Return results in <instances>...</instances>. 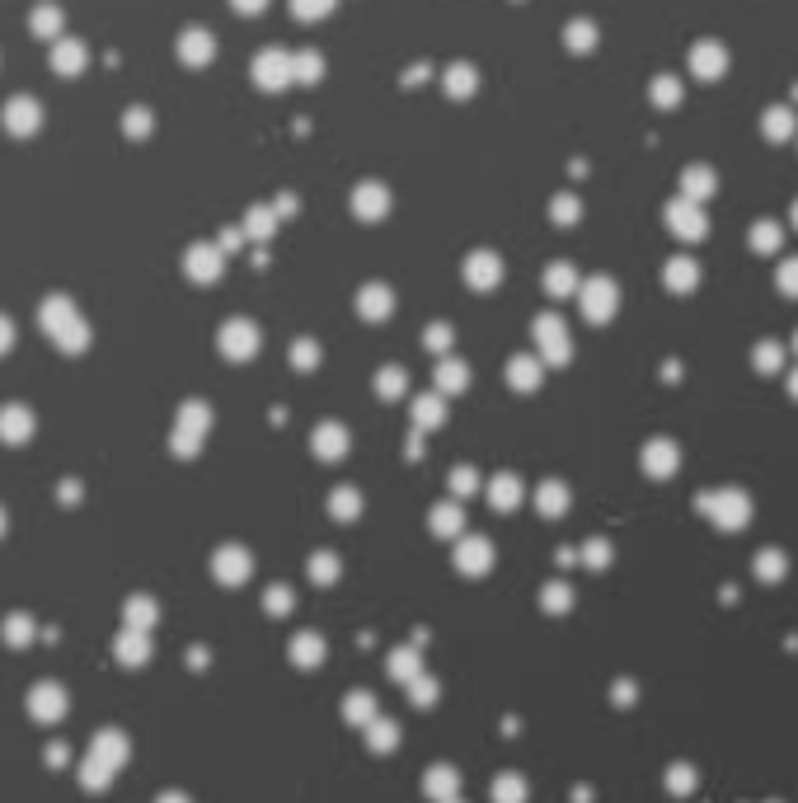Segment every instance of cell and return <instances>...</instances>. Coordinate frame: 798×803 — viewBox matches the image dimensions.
Instances as JSON below:
<instances>
[{
	"mask_svg": "<svg viewBox=\"0 0 798 803\" xmlns=\"http://www.w3.org/2000/svg\"><path fill=\"white\" fill-rule=\"evenodd\" d=\"M66 710H71V695H66L62 681H38L29 691V714L38 724H62Z\"/></svg>",
	"mask_w": 798,
	"mask_h": 803,
	"instance_id": "1",
	"label": "cell"
},
{
	"mask_svg": "<svg viewBox=\"0 0 798 803\" xmlns=\"http://www.w3.org/2000/svg\"><path fill=\"white\" fill-rule=\"evenodd\" d=\"M38 320H43V329L52 334V339H62L66 329L80 320V315H76V301H71V296H47L43 310H38Z\"/></svg>",
	"mask_w": 798,
	"mask_h": 803,
	"instance_id": "2",
	"label": "cell"
},
{
	"mask_svg": "<svg viewBox=\"0 0 798 803\" xmlns=\"http://www.w3.org/2000/svg\"><path fill=\"white\" fill-rule=\"evenodd\" d=\"M29 437H33V409H24V404H5V409H0V442L24 447Z\"/></svg>",
	"mask_w": 798,
	"mask_h": 803,
	"instance_id": "3",
	"label": "cell"
},
{
	"mask_svg": "<svg viewBox=\"0 0 798 803\" xmlns=\"http://www.w3.org/2000/svg\"><path fill=\"white\" fill-rule=\"evenodd\" d=\"M5 127H10L15 137H33V132L43 127V109H38L33 99H10V104H5Z\"/></svg>",
	"mask_w": 798,
	"mask_h": 803,
	"instance_id": "4",
	"label": "cell"
},
{
	"mask_svg": "<svg viewBox=\"0 0 798 803\" xmlns=\"http://www.w3.org/2000/svg\"><path fill=\"white\" fill-rule=\"evenodd\" d=\"M85 62H90V52H85V43H76V38H57L52 43V66L62 71V76H80L85 71Z\"/></svg>",
	"mask_w": 798,
	"mask_h": 803,
	"instance_id": "5",
	"label": "cell"
},
{
	"mask_svg": "<svg viewBox=\"0 0 798 803\" xmlns=\"http://www.w3.org/2000/svg\"><path fill=\"white\" fill-rule=\"evenodd\" d=\"M123 757H127V742H123V733H99V738H94V747H90V761H99L104 771H118V766H123Z\"/></svg>",
	"mask_w": 798,
	"mask_h": 803,
	"instance_id": "6",
	"label": "cell"
},
{
	"mask_svg": "<svg viewBox=\"0 0 798 803\" xmlns=\"http://www.w3.org/2000/svg\"><path fill=\"white\" fill-rule=\"evenodd\" d=\"M29 24L38 38H62V10H57V5H38L29 15Z\"/></svg>",
	"mask_w": 798,
	"mask_h": 803,
	"instance_id": "7",
	"label": "cell"
},
{
	"mask_svg": "<svg viewBox=\"0 0 798 803\" xmlns=\"http://www.w3.org/2000/svg\"><path fill=\"white\" fill-rule=\"evenodd\" d=\"M33 639V616H24V611H15V616H5V644H29Z\"/></svg>",
	"mask_w": 798,
	"mask_h": 803,
	"instance_id": "8",
	"label": "cell"
},
{
	"mask_svg": "<svg viewBox=\"0 0 798 803\" xmlns=\"http://www.w3.org/2000/svg\"><path fill=\"white\" fill-rule=\"evenodd\" d=\"M52 343H57V348H62V353H80V348H85V343H90V329H85V320H76V325L66 329L62 339H52Z\"/></svg>",
	"mask_w": 798,
	"mask_h": 803,
	"instance_id": "9",
	"label": "cell"
},
{
	"mask_svg": "<svg viewBox=\"0 0 798 803\" xmlns=\"http://www.w3.org/2000/svg\"><path fill=\"white\" fill-rule=\"evenodd\" d=\"M184 57H188V62H207V57H212V43H207V38L193 29V33L184 38Z\"/></svg>",
	"mask_w": 798,
	"mask_h": 803,
	"instance_id": "10",
	"label": "cell"
},
{
	"mask_svg": "<svg viewBox=\"0 0 798 803\" xmlns=\"http://www.w3.org/2000/svg\"><path fill=\"white\" fill-rule=\"evenodd\" d=\"M118 658H123V663H146V639L123 634V639H118Z\"/></svg>",
	"mask_w": 798,
	"mask_h": 803,
	"instance_id": "11",
	"label": "cell"
},
{
	"mask_svg": "<svg viewBox=\"0 0 798 803\" xmlns=\"http://www.w3.org/2000/svg\"><path fill=\"white\" fill-rule=\"evenodd\" d=\"M10 348H15V325H10V320L0 315V357L10 353Z\"/></svg>",
	"mask_w": 798,
	"mask_h": 803,
	"instance_id": "12",
	"label": "cell"
},
{
	"mask_svg": "<svg viewBox=\"0 0 798 803\" xmlns=\"http://www.w3.org/2000/svg\"><path fill=\"white\" fill-rule=\"evenodd\" d=\"M127 620H132V625H137V620H141V625H151V606H146V602H132V606H127Z\"/></svg>",
	"mask_w": 798,
	"mask_h": 803,
	"instance_id": "13",
	"label": "cell"
},
{
	"mask_svg": "<svg viewBox=\"0 0 798 803\" xmlns=\"http://www.w3.org/2000/svg\"><path fill=\"white\" fill-rule=\"evenodd\" d=\"M146 127H151V118H146V113H127V132H132V137H141Z\"/></svg>",
	"mask_w": 798,
	"mask_h": 803,
	"instance_id": "14",
	"label": "cell"
},
{
	"mask_svg": "<svg viewBox=\"0 0 798 803\" xmlns=\"http://www.w3.org/2000/svg\"><path fill=\"white\" fill-rule=\"evenodd\" d=\"M47 761H52V766H66V761H71V752H66V742H62V747L52 742V747H47Z\"/></svg>",
	"mask_w": 798,
	"mask_h": 803,
	"instance_id": "15",
	"label": "cell"
},
{
	"mask_svg": "<svg viewBox=\"0 0 798 803\" xmlns=\"http://www.w3.org/2000/svg\"><path fill=\"white\" fill-rule=\"evenodd\" d=\"M57 498H66V503H71V508H76V498H80V484H71V479H66V484H57Z\"/></svg>",
	"mask_w": 798,
	"mask_h": 803,
	"instance_id": "16",
	"label": "cell"
},
{
	"mask_svg": "<svg viewBox=\"0 0 798 803\" xmlns=\"http://www.w3.org/2000/svg\"><path fill=\"white\" fill-rule=\"evenodd\" d=\"M235 5H240V10H259L263 0H235Z\"/></svg>",
	"mask_w": 798,
	"mask_h": 803,
	"instance_id": "17",
	"label": "cell"
},
{
	"mask_svg": "<svg viewBox=\"0 0 798 803\" xmlns=\"http://www.w3.org/2000/svg\"><path fill=\"white\" fill-rule=\"evenodd\" d=\"M0 536H5V508H0Z\"/></svg>",
	"mask_w": 798,
	"mask_h": 803,
	"instance_id": "18",
	"label": "cell"
}]
</instances>
